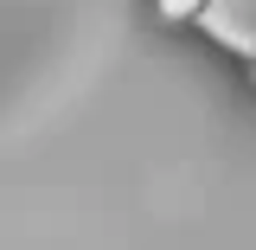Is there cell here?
<instances>
[{"instance_id": "obj_1", "label": "cell", "mask_w": 256, "mask_h": 250, "mask_svg": "<svg viewBox=\"0 0 256 250\" xmlns=\"http://www.w3.org/2000/svg\"><path fill=\"white\" fill-rule=\"evenodd\" d=\"M160 20H192V13H205V0H154Z\"/></svg>"}, {"instance_id": "obj_2", "label": "cell", "mask_w": 256, "mask_h": 250, "mask_svg": "<svg viewBox=\"0 0 256 250\" xmlns=\"http://www.w3.org/2000/svg\"><path fill=\"white\" fill-rule=\"evenodd\" d=\"M250 77H256V58H250Z\"/></svg>"}]
</instances>
